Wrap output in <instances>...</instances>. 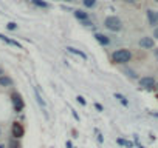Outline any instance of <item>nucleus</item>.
Here are the masks:
<instances>
[{"label":"nucleus","instance_id":"5","mask_svg":"<svg viewBox=\"0 0 158 148\" xmlns=\"http://www.w3.org/2000/svg\"><path fill=\"white\" fill-rule=\"evenodd\" d=\"M11 103H13V108L16 113H22L23 108H25V102L22 99V96L19 93H13L11 94Z\"/></svg>","mask_w":158,"mask_h":148},{"label":"nucleus","instance_id":"30","mask_svg":"<svg viewBox=\"0 0 158 148\" xmlns=\"http://www.w3.org/2000/svg\"><path fill=\"white\" fill-rule=\"evenodd\" d=\"M149 116H152V117L158 119V111H149Z\"/></svg>","mask_w":158,"mask_h":148},{"label":"nucleus","instance_id":"31","mask_svg":"<svg viewBox=\"0 0 158 148\" xmlns=\"http://www.w3.org/2000/svg\"><path fill=\"white\" fill-rule=\"evenodd\" d=\"M153 56H155V59H156V62H158V48L153 49Z\"/></svg>","mask_w":158,"mask_h":148},{"label":"nucleus","instance_id":"38","mask_svg":"<svg viewBox=\"0 0 158 148\" xmlns=\"http://www.w3.org/2000/svg\"><path fill=\"white\" fill-rule=\"evenodd\" d=\"M156 19H158V11H156Z\"/></svg>","mask_w":158,"mask_h":148},{"label":"nucleus","instance_id":"14","mask_svg":"<svg viewBox=\"0 0 158 148\" xmlns=\"http://www.w3.org/2000/svg\"><path fill=\"white\" fill-rule=\"evenodd\" d=\"M0 40L5 42V43H8V45H11V46H16V48L22 49V45H20L17 40H14V39H11V37H6L5 34H0Z\"/></svg>","mask_w":158,"mask_h":148},{"label":"nucleus","instance_id":"40","mask_svg":"<svg viewBox=\"0 0 158 148\" xmlns=\"http://www.w3.org/2000/svg\"><path fill=\"white\" fill-rule=\"evenodd\" d=\"M57 2H62V0H57Z\"/></svg>","mask_w":158,"mask_h":148},{"label":"nucleus","instance_id":"4","mask_svg":"<svg viewBox=\"0 0 158 148\" xmlns=\"http://www.w3.org/2000/svg\"><path fill=\"white\" fill-rule=\"evenodd\" d=\"M155 39L153 37H150V36H143L139 40H138V46L143 49V51H149V49H155L156 46H155Z\"/></svg>","mask_w":158,"mask_h":148},{"label":"nucleus","instance_id":"6","mask_svg":"<svg viewBox=\"0 0 158 148\" xmlns=\"http://www.w3.org/2000/svg\"><path fill=\"white\" fill-rule=\"evenodd\" d=\"M11 136L14 137V139H22L23 136H25V128H23V125L20 123V122H13V125H11Z\"/></svg>","mask_w":158,"mask_h":148},{"label":"nucleus","instance_id":"10","mask_svg":"<svg viewBox=\"0 0 158 148\" xmlns=\"http://www.w3.org/2000/svg\"><path fill=\"white\" fill-rule=\"evenodd\" d=\"M33 91H34L36 102L39 103V107H40V108H42V111H44V116H45V117H48V114H47V102L44 100V97L40 96V93H39V90H37L36 87H34V90H33Z\"/></svg>","mask_w":158,"mask_h":148},{"label":"nucleus","instance_id":"23","mask_svg":"<svg viewBox=\"0 0 158 148\" xmlns=\"http://www.w3.org/2000/svg\"><path fill=\"white\" fill-rule=\"evenodd\" d=\"M123 3H126V5H130V6H136V5H139V0H121Z\"/></svg>","mask_w":158,"mask_h":148},{"label":"nucleus","instance_id":"29","mask_svg":"<svg viewBox=\"0 0 158 148\" xmlns=\"http://www.w3.org/2000/svg\"><path fill=\"white\" fill-rule=\"evenodd\" d=\"M65 148H74V146H73V142H71V140H67V142H65Z\"/></svg>","mask_w":158,"mask_h":148},{"label":"nucleus","instance_id":"41","mask_svg":"<svg viewBox=\"0 0 158 148\" xmlns=\"http://www.w3.org/2000/svg\"><path fill=\"white\" fill-rule=\"evenodd\" d=\"M156 74H158V71H156Z\"/></svg>","mask_w":158,"mask_h":148},{"label":"nucleus","instance_id":"39","mask_svg":"<svg viewBox=\"0 0 158 148\" xmlns=\"http://www.w3.org/2000/svg\"><path fill=\"white\" fill-rule=\"evenodd\" d=\"M0 136H2V130H0Z\"/></svg>","mask_w":158,"mask_h":148},{"label":"nucleus","instance_id":"37","mask_svg":"<svg viewBox=\"0 0 158 148\" xmlns=\"http://www.w3.org/2000/svg\"><path fill=\"white\" fill-rule=\"evenodd\" d=\"M153 2H155V3H158V0H153Z\"/></svg>","mask_w":158,"mask_h":148},{"label":"nucleus","instance_id":"20","mask_svg":"<svg viewBox=\"0 0 158 148\" xmlns=\"http://www.w3.org/2000/svg\"><path fill=\"white\" fill-rule=\"evenodd\" d=\"M95 134H96V140H98V143H99V145H102V143H104V136H102L101 130L95 128Z\"/></svg>","mask_w":158,"mask_h":148},{"label":"nucleus","instance_id":"34","mask_svg":"<svg viewBox=\"0 0 158 148\" xmlns=\"http://www.w3.org/2000/svg\"><path fill=\"white\" fill-rule=\"evenodd\" d=\"M0 148H6V145L5 143H0Z\"/></svg>","mask_w":158,"mask_h":148},{"label":"nucleus","instance_id":"15","mask_svg":"<svg viewBox=\"0 0 158 148\" xmlns=\"http://www.w3.org/2000/svg\"><path fill=\"white\" fill-rule=\"evenodd\" d=\"M13 84H14V80H13L10 76H6V74H3V76H0V87H2V88L13 87Z\"/></svg>","mask_w":158,"mask_h":148},{"label":"nucleus","instance_id":"19","mask_svg":"<svg viewBox=\"0 0 158 148\" xmlns=\"http://www.w3.org/2000/svg\"><path fill=\"white\" fill-rule=\"evenodd\" d=\"M8 146H10V148H22V145H20V140H19V139H14V137L10 140Z\"/></svg>","mask_w":158,"mask_h":148},{"label":"nucleus","instance_id":"8","mask_svg":"<svg viewBox=\"0 0 158 148\" xmlns=\"http://www.w3.org/2000/svg\"><path fill=\"white\" fill-rule=\"evenodd\" d=\"M121 72L124 74V76H126L127 79H130V80H138V79H139L138 71H136V69H133V68H130V66H127V65H124V66L121 68Z\"/></svg>","mask_w":158,"mask_h":148},{"label":"nucleus","instance_id":"42","mask_svg":"<svg viewBox=\"0 0 158 148\" xmlns=\"http://www.w3.org/2000/svg\"><path fill=\"white\" fill-rule=\"evenodd\" d=\"M156 97H158V94H156Z\"/></svg>","mask_w":158,"mask_h":148},{"label":"nucleus","instance_id":"1","mask_svg":"<svg viewBox=\"0 0 158 148\" xmlns=\"http://www.w3.org/2000/svg\"><path fill=\"white\" fill-rule=\"evenodd\" d=\"M132 59H133V53H132L129 48H118V49L112 51V54H110V62H112L113 65H121V66H124V65H127Z\"/></svg>","mask_w":158,"mask_h":148},{"label":"nucleus","instance_id":"35","mask_svg":"<svg viewBox=\"0 0 158 148\" xmlns=\"http://www.w3.org/2000/svg\"><path fill=\"white\" fill-rule=\"evenodd\" d=\"M3 74H5V72H3V69H2V68H0V76H3Z\"/></svg>","mask_w":158,"mask_h":148},{"label":"nucleus","instance_id":"12","mask_svg":"<svg viewBox=\"0 0 158 148\" xmlns=\"http://www.w3.org/2000/svg\"><path fill=\"white\" fill-rule=\"evenodd\" d=\"M73 16H74L79 22H84V20H89V19H90V14H89L87 11H84V10H74V11H73Z\"/></svg>","mask_w":158,"mask_h":148},{"label":"nucleus","instance_id":"27","mask_svg":"<svg viewBox=\"0 0 158 148\" xmlns=\"http://www.w3.org/2000/svg\"><path fill=\"white\" fill-rule=\"evenodd\" d=\"M71 116L74 117V120H76V122H79V120H81V117H79V114H77V111H76L74 108H71Z\"/></svg>","mask_w":158,"mask_h":148},{"label":"nucleus","instance_id":"26","mask_svg":"<svg viewBox=\"0 0 158 148\" xmlns=\"http://www.w3.org/2000/svg\"><path fill=\"white\" fill-rule=\"evenodd\" d=\"M6 29H10V31H14V29H17V23H14V22H10V23L6 25Z\"/></svg>","mask_w":158,"mask_h":148},{"label":"nucleus","instance_id":"11","mask_svg":"<svg viewBox=\"0 0 158 148\" xmlns=\"http://www.w3.org/2000/svg\"><path fill=\"white\" fill-rule=\"evenodd\" d=\"M65 49H67V53H68V54L77 56V57H81L82 60H85V62H87V59H89V56H87V54H85L84 51H81V49H77V48H74V46H67Z\"/></svg>","mask_w":158,"mask_h":148},{"label":"nucleus","instance_id":"3","mask_svg":"<svg viewBox=\"0 0 158 148\" xmlns=\"http://www.w3.org/2000/svg\"><path fill=\"white\" fill-rule=\"evenodd\" d=\"M155 84H156V79H155L153 76H143V77L138 79V87H139V90L147 91V93H150V91L155 90Z\"/></svg>","mask_w":158,"mask_h":148},{"label":"nucleus","instance_id":"18","mask_svg":"<svg viewBox=\"0 0 158 148\" xmlns=\"http://www.w3.org/2000/svg\"><path fill=\"white\" fill-rule=\"evenodd\" d=\"M82 5L85 10H93L98 5V0H82Z\"/></svg>","mask_w":158,"mask_h":148},{"label":"nucleus","instance_id":"17","mask_svg":"<svg viewBox=\"0 0 158 148\" xmlns=\"http://www.w3.org/2000/svg\"><path fill=\"white\" fill-rule=\"evenodd\" d=\"M31 3H33L34 6H37V8H42V10L50 8V3L45 2V0H31Z\"/></svg>","mask_w":158,"mask_h":148},{"label":"nucleus","instance_id":"24","mask_svg":"<svg viewBox=\"0 0 158 148\" xmlns=\"http://www.w3.org/2000/svg\"><path fill=\"white\" fill-rule=\"evenodd\" d=\"M133 143H135L138 148H146V146H144V145L139 142V137H138V134H135V136H133Z\"/></svg>","mask_w":158,"mask_h":148},{"label":"nucleus","instance_id":"7","mask_svg":"<svg viewBox=\"0 0 158 148\" xmlns=\"http://www.w3.org/2000/svg\"><path fill=\"white\" fill-rule=\"evenodd\" d=\"M146 20H147V25H149L150 28H156V26H158L156 11H153L152 8H147V10H146Z\"/></svg>","mask_w":158,"mask_h":148},{"label":"nucleus","instance_id":"32","mask_svg":"<svg viewBox=\"0 0 158 148\" xmlns=\"http://www.w3.org/2000/svg\"><path fill=\"white\" fill-rule=\"evenodd\" d=\"M71 134H73V137H77V130H73Z\"/></svg>","mask_w":158,"mask_h":148},{"label":"nucleus","instance_id":"2","mask_svg":"<svg viewBox=\"0 0 158 148\" xmlns=\"http://www.w3.org/2000/svg\"><path fill=\"white\" fill-rule=\"evenodd\" d=\"M104 28L109 29L110 33H121L124 25H123V20L118 16H107L104 19Z\"/></svg>","mask_w":158,"mask_h":148},{"label":"nucleus","instance_id":"36","mask_svg":"<svg viewBox=\"0 0 158 148\" xmlns=\"http://www.w3.org/2000/svg\"><path fill=\"white\" fill-rule=\"evenodd\" d=\"M64 2H68V3H71V2H74V0H64Z\"/></svg>","mask_w":158,"mask_h":148},{"label":"nucleus","instance_id":"25","mask_svg":"<svg viewBox=\"0 0 158 148\" xmlns=\"http://www.w3.org/2000/svg\"><path fill=\"white\" fill-rule=\"evenodd\" d=\"M93 105H95V110H96L98 113H102V111H104V107H102V103H99V102H95Z\"/></svg>","mask_w":158,"mask_h":148},{"label":"nucleus","instance_id":"33","mask_svg":"<svg viewBox=\"0 0 158 148\" xmlns=\"http://www.w3.org/2000/svg\"><path fill=\"white\" fill-rule=\"evenodd\" d=\"M156 94H158V80H156V84H155V90H153Z\"/></svg>","mask_w":158,"mask_h":148},{"label":"nucleus","instance_id":"13","mask_svg":"<svg viewBox=\"0 0 158 148\" xmlns=\"http://www.w3.org/2000/svg\"><path fill=\"white\" fill-rule=\"evenodd\" d=\"M116 143H118L119 146H123V148H133V146H135L133 140H129V139H126V137H116Z\"/></svg>","mask_w":158,"mask_h":148},{"label":"nucleus","instance_id":"9","mask_svg":"<svg viewBox=\"0 0 158 148\" xmlns=\"http://www.w3.org/2000/svg\"><path fill=\"white\" fill-rule=\"evenodd\" d=\"M93 37H95V40H96L101 46H109V45L112 43V39H110L109 36L102 34V33H95V34H93Z\"/></svg>","mask_w":158,"mask_h":148},{"label":"nucleus","instance_id":"16","mask_svg":"<svg viewBox=\"0 0 158 148\" xmlns=\"http://www.w3.org/2000/svg\"><path fill=\"white\" fill-rule=\"evenodd\" d=\"M113 97H115V99L123 105V107H126V108L129 107V100H127V97H126L124 94H121V93H115V94H113Z\"/></svg>","mask_w":158,"mask_h":148},{"label":"nucleus","instance_id":"22","mask_svg":"<svg viewBox=\"0 0 158 148\" xmlns=\"http://www.w3.org/2000/svg\"><path fill=\"white\" fill-rule=\"evenodd\" d=\"M76 102H77L79 105H82V107L87 105V99H85L84 96H76Z\"/></svg>","mask_w":158,"mask_h":148},{"label":"nucleus","instance_id":"28","mask_svg":"<svg viewBox=\"0 0 158 148\" xmlns=\"http://www.w3.org/2000/svg\"><path fill=\"white\" fill-rule=\"evenodd\" d=\"M152 37H153L155 40H158V26L153 28V31H152Z\"/></svg>","mask_w":158,"mask_h":148},{"label":"nucleus","instance_id":"21","mask_svg":"<svg viewBox=\"0 0 158 148\" xmlns=\"http://www.w3.org/2000/svg\"><path fill=\"white\" fill-rule=\"evenodd\" d=\"M81 25L84 26V28H95V23H93V20L92 19H89V20H84V22H81Z\"/></svg>","mask_w":158,"mask_h":148}]
</instances>
